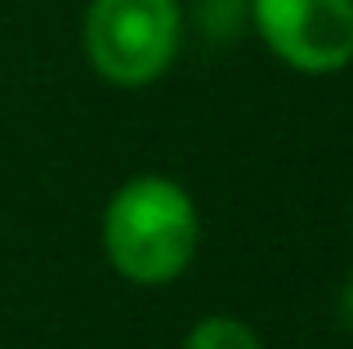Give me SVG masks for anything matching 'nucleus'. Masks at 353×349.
I'll return each mask as SVG.
<instances>
[{
    "mask_svg": "<svg viewBox=\"0 0 353 349\" xmlns=\"http://www.w3.org/2000/svg\"><path fill=\"white\" fill-rule=\"evenodd\" d=\"M201 246V215L188 188L165 174H139L103 210V251L125 282L165 287L183 278Z\"/></svg>",
    "mask_w": 353,
    "mask_h": 349,
    "instance_id": "obj_1",
    "label": "nucleus"
},
{
    "mask_svg": "<svg viewBox=\"0 0 353 349\" xmlns=\"http://www.w3.org/2000/svg\"><path fill=\"white\" fill-rule=\"evenodd\" d=\"M183 41L179 0H90L81 45L108 86L139 90L170 72Z\"/></svg>",
    "mask_w": 353,
    "mask_h": 349,
    "instance_id": "obj_2",
    "label": "nucleus"
},
{
    "mask_svg": "<svg viewBox=\"0 0 353 349\" xmlns=\"http://www.w3.org/2000/svg\"><path fill=\"white\" fill-rule=\"evenodd\" d=\"M250 23L291 72L331 77L353 63V0H250Z\"/></svg>",
    "mask_w": 353,
    "mask_h": 349,
    "instance_id": "obj_3",
    "label": "nucleus"
},
{
    "mask_svg": "<svg viewBox=\"0 0 353 349\" xmlns=\"http://www.w3.org/2000/svg\"><path fill=\"white\" fill-rule=\"evenodd\" d=\"M183 349H264L255 327H246L241 318H201V323H192L188 341Z\"/></svg>",
    "mask_w": 353,
    "mask_h": 349,
    "instance_id": "obj_4",
    "label": "nucleus"
},
{
    "mask_svg": "<svg viewBox=\"0 0 353 349\" xmlns=\"http://www.w3.org/2000/svg\"><path fill=\"white\" fill-rule=\"evenodd\" d=\"M345 314H349V323H353V282L345 287Z\"/></svg>",
    "mask_w": 353,
    "mask_h": 349,
    "instance_id": "obj_5",
    "label": "nucleus"
}]
</instances>
